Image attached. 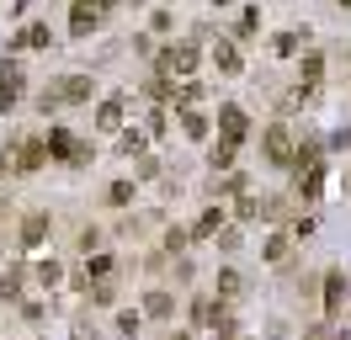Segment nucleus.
Wrapping results in <instances>:
<instances>
[{
	"label": "nucleus",
	"instance_id": "obj_6",
	"mask_svg": "<svg viewBox=\"0 0 351 340\" xmlns=\"http://www.w3.org/2000/svg\"><path fill=\"white\" fill-rule=\"evenodd\" d=\"M219 123H223V138H229V144H240V138H245V112H240V106H223Z\"/></svg>",
	"mask_w": 351,
	"mask_h": 340
},
{
	"label": "nucleus",
	"instance_id": "obj_12",
	"mask_svg": "<svg viewBox=\"0 0 351 340\" xmlns=\"http://www.w3.org/2000/svg\"><path fill=\"white\" fill-rule=\"evenodd\" d=\"M192 319H197V324H213V319H219V303L197 298V303H192Z\"/></svg>",
	"mask_w": 351,
	"mask_h": 340
},
{
	"label": "nucleus",
	"instance_id": "obj_8",
	"mask_svg": "<svg viewBox=\"0 0 351 340\" xmlns=\"http://www.w3.org/2000/svg\"><path fill=\"white\" fill-rule=\"evenodd\" d=\"M59 85H64V90H59V101H86V96H90V80H86V75H64Z\"/></svg>",
	"mask_w": 351,
	"mask_h": 340
},
{
	"label": "nucleus",
	"instance_id": "obj_16",
	"mask_svg": "<svg viewBox=\"0 0 351 340\" xmlns=\"http://www.w3.org/2000/svg\"><path fill=\"white\" fill-rule=\"evenodd\" d=\"M117 117H123V106H117V101H107L101 112H96V123H101V127H117Z\"/></svg>",
	"mask_w": 351,
	"mask_h": 340
},
{
	"label": "nucleus",
	"instance_id": "obj_3",
	"mask_svg": "<svg viewBox=\"0 0 351 340\" xmlns=\"http://www.w3.org/2000/svg\"><path fill=\"white\" fill-rule=\"evenodd\" d=\"M43 160H48V144L27 138V144H22V160H16V170H22V175H32V170H43Z\"/></svg>",
	"mask_w": 351,
	"mask_h": 340
},
{
	"label": "nucleus",
	"instance_id": "obj_15",
	"mask_svg": "<svg viewBox=\"0 0 351 340\" xmlns=\"http://www.w3.org/2000/svg\"><path fill=\"white\" fill-rule=\"evenodd\" d=\"M128 197H133V181H117V186L107 191V202H112V208H123V202H128Z\"/></svg>",
	"mask_w": 351,
	"mask_h": 340
},
{
	"label": "nucleus",
	"instance_id": "obj_11",
	"mask_svg": "<svg viewBox=\"0 0 351 340\" xmlns=\"http://www.w3.org/2000/svg\"><path fill=\"white\" fill-rule=\"evenodd\" d=\"M319 75H325V59H319V53H308V64H304V90H314Z\"/></svg>",
	"mask_w": 351,
	"mask_h": 340
},
{
	"label": "nucleus",
	"instance_id": "obj_10",
	"mask_svg": "<svg viewBox=\"0 0 351 340\" xmlns=\"http://www.w3.org/2000/svg\"><path fill=\"white\" fill-rule=\"evenodd\" d=\"M43 234H48V212H32V218L22 223V239H27V245H38Z\"/></svg>",
	"mask_w": 351,
	"mask_h": 340
},
{
	"label": "nucleus",
	"instance_id": "obj_23",
	"mask_svg": "<svg viewBox=\"0 0 351 340\" xmlns=\"http://www.w3.org/2000/svg\"><path fill=\"white\" fill-rule=\"evenodd\" d=\"M117 330H123V335H138V314H117Z\"/></svg>",
	"mask_w": 351,
	"mask_h": 340
},
{
	"label": "nucleus",
	"instance_id": "obj_22",
	"mask_svg": "<svg viewBox=\"0 0 351 340\" xmlns=\"http://www.w3.org/2000/svg\"><path fill=\"white\" fill-rule=\"evenodd\" d=\"M266 260H287V239H282V234H277V239L266 245Z\"/></svg>",
	"mask_w": 351,
	"mask_h": 340
},
{
	"label": "nucleus",
	"instance_id": "obj_7",
	"mask_svg": "<svg viewBox=\"0 0 351 340\" xmlns=\"http://www.w3.org/2000/svg\"><path fill=\"white\" fill-rule=\"evenodd\" d=\"M341 303H346V276H341V271H330V276H325V308L335 314Z\"/></svg>",
	"mask_w": 351,
	"mask_h": 340
},
{
	"label": "nucleus",
	"instance_id": "obj_20",
	"mask_svg": "<svg viewBox=\"0 0 351 340\" xmlns=\"http://www.w3.org/2000/svg\"><path fill=\"white\" fill-rule=\"evenodd\" d=\"M219 293H229V298L240 293V271H219Z\"/></svg>",
	"mask_w": 351,
	"mask_h": 340
},
{
	"label": "nucleus",
	"instance_id": "obj_14",
	"mask_svg": "<svg viewBox=\"0 0 351 340\" xmlns=\"http://www.w3.org/2000/svg\"><path fill=\"white\" fill-rule=\"evenodd\" d=\"M293 48H298V32H277L271 38V53H293Z\"/></svg>",
	"mask_w": 351,
	"mask_h": 340
},
{
	"label": "nucleus",
	"instance_id": "obj_17",
	"mask_svg": "<svg viewBox=\"0 0 351 340\" xmlns=\"http://www.w3.org/2000/svg\"><path fill=\"white\" fill-rule=\"evenodd\" d=\"M219 218H223V212H219V208H213V212H208V218H197V229H192V234H197V239H208V234L219 229Z\"/></svg>",
	"mask_w": 351,
	"mask_h": 340
},
{
	"label": "nucleus",
	"instance_id": "obj_25",
	"mask_svg": "<svg viewBox=\"0 0 351 340\" xmlns=\"http://www.w3.org/2000/svg\"><path fill=\"white\" fill-rule=\"evenodd\" d=\"M219 5H223V0H219Z\"/></svg>",
	"mask_w": 351,
	"mask_h": 340
},
{
	"label": "nucleus",
	"instance_id": "obj_1",
	"mask_svg": "<svg viewBox=\"0 0 351 340\" xmlns=\"http://www.w3.org/2000/svg\"><path fill=\"white\" fill-rule=\"evenodd\" d=\"M266 160H271V165H287V160H293V138H287V127H271V133H266Z\"/></svg>",
	"mask_w": 351,
	"mask_h": 340
},
{
	"label": "nucleus",
	"instance_id": "obj_5",
	"mask_svg": "<svg viewBox=\"0 0 351 340\" xmlns=\"http://www.w3.org/2000/svg\"><path fill=\"white\" fill-rule=\"evenodd\" d=\"M96 16H101V5H90V0H80V5H75V16H69V27H75V38H86L90 27H96Z\"/></svg>",
	"mask_w": 351,
	"mask_h": 340
},
{
	"label": "nucleus",
	"instance_id": "obj_18",
	"mask_svg": "<svg viewBox=\"0 0 351 340\" xmlns=\"http://www.w3.org/2000/svg\"><path fill=\"white\" fill-rule=\"evenodd\" d=\"M149 314H154V319L171 314V293H149Z\"/></svg>",
	"mask_w": 351,
	"mask_h": 340
},
{
	"label": "nucleus",
	"instance_id": "obj_13",
	"mask_svg": "<svg viewBox=\"0 0 351 340\" xmlns=\"http://www.w3.org/2000/svg\"><path fill=\"white\" fill-rule=\"evenodd\" d=\"M208 160H213V170H223L229 160H234V144H229V138H223V144H213V154H208Z\"/></svg>",
	"mask_w": 351,
	"mask_h": 340
},
{
	"label": "nucleus",
	"instance_id": "obj_24",
	"mask_svg": "<svg viewBox=\"0 0 351 340\" xmlns=\"http://www.w3.org/2000/svg\"><path fill=\"white\" fill-rule=\"evenodd\" d=\"M171 340H192V335H171Z\"/></svg>",
	"mask_w": 351,
	"mask_h": 340
},
{
	"label": "nucleus",
	"instance_id": "obj_21",
	"mask_svg": "<svg viewBox=\"0 0 351 340\" xmlns=\"http://www.w3.org/2000/svg\"><path fill=\"white\" fill-rule=\"evenodd\" d=\"M202 133H208V123H202L197 112H186V138H202Z\"/></svg>",
	"mask_w": 351,
	"mask_h": 340
},
{
	"label": "nucleus",
	"instance_id": "obj_19",
	"mask_svg": "<svg viewBox=\"0 0 351 340\" xmlns=\"http://www.w3.org/2000/svg\"><path fill=\"white\" fill-rule=\"evenodd\" d=\"M213 59H219V69H229V75H234V69H240V53H234V48H219V53H213Z\"/></svg>",
	"mask_w": 351,
	"mask_h": 340
},
{
	"label": "nucleus",
	"instance_id": "obj_2",
	"mask_svg": "<svg viewBox=\"0 0 351 340\" xmlns=\"http://www.w3.org/2000/svg\"><path fill=\"white\" fill-rule=\"evenodd\" d=\"M16 85H22V75H16V64H5V69H0V112H11V106H16V96H22Z\"/></svg>",
	"mask_w": 351,
	"mask_h": 340
},
{
	"label": "nucleus",
	"instance_id": "obj_4",
	"mask_svg": "<svg viewBox=\"0 0 351 340\" xmlns=\"http://www.w3.org/2000/svg\"><path fill=\"white\" fill-rule=\"evenodd\" d=\"M48 42H53V32H48L43 21H32V27H22V32H16V42H11V48H48Z\"/></svg>",
	"mask_w": 351,
	"mask_h": 340
},
{
	"label": "nucleus",
	"instance_id": "obj_9",
	"mask_svg": "<svg viewBox=\"0 0 351 340\" xmlns=\"http://www.w3.org/2000/svg\"><path fill=\"white\" fill-rule=\"evenodd\" d=\"M165 69H181V75H186V69H197V48H171V53H165Z\"/></svg>",
	"mask_w": 351,
	"mask_h": 340
}]
</instances>
